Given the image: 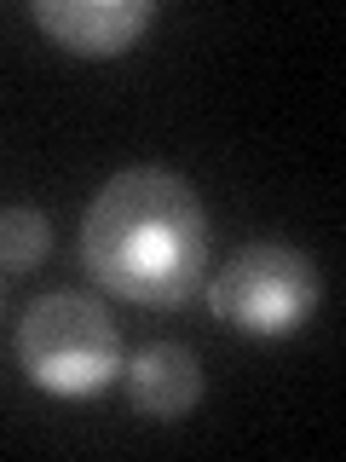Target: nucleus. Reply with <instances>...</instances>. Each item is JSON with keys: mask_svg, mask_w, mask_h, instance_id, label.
<instances>
[{"mask_svg": "<svg viewBox=\"0 0 346 462\" xmlns=\"http://www.w3.org/2000/svg\"><path fill=\"white\" fill-rule=\"evenodd\" d=\"M93 278L139 307H179L208 272V214L191 180L168 168H122L81 220Z\"/></svg>", "mask_w": 346, "mask_h": 462, "instance_id": "nucleus-1", "label": "nucleus"}, {"mask_svg": "<svg viewBox=\"0 0 346 462\" xmlns=\"http://www.w3.org/2000/svg\"><path fill=\"white\" fill-rule=\"evenodd\" d=\"M18 365L47 393H93L122 370V329L93 295L52 289L18 324Z\"/></svg>", "mask_w": 346, "mask_h": 462, "instance_id": "nucleus-2", "label": "nucleus"}, {"mask_svg": "<svg viewBox=\"0 0 346 462\" xmlns=\"http://www.w3.org/2000/svg\"><path fill=\"white\" fill-rule=\"evenodd\" d=\"M323 300V278L288 243H249L214 272L208 307L242 336H295Z\"/></svg>", "mask_w": 346, "mask_h": 462, "instance_id": "nucleus-3", "label": "nucleus"}, {"mask_svg": "<svg viewBox=\"0 0 346 462\" xmlns=\"http://www.w3.org/2000/svg\"><path fill=\"white\" fill-rule=\"evenodd\" d=\"M150 0H35V23L64 52L81 58H115L150 29Z\"/></svg>", "mask_w": 346, "mask_h": 462, "instance_id": "nucleus-4", "label": "nucleus"}, {"mask_svg": "<svg viewBox=\"0 0 346 462\" xmlns=\"http://www.w3.org/2000/svg\"><path fill=\"white\" fill-rule=\"evenodd\" d=\"M196 399H202V365H196L191 346H179V341L144 346L139 365H133V404L139 411L156 416V422H173Z\"/></svg>", "mask_w": 346, "mask_h": 462, "instance_id": "nucleus-5", "label": "nucleus"}, {"mask_svg": "<svg viewBox=\"0 0 346 462\" xmlns=\"http://www.w3.org/2000/svg\"><path fill=\"white\" fill-rule=\"evenodd\" d=\"M52 249V226L35 208H0V272H29Z\"/></svg>", "mask_w": 346, "mask_h": 462, "instance_id": "nucleus-6", "label": "nucleus"}]
</instances>
